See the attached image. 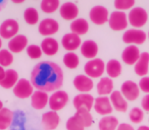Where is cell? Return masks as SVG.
Masks as SVG:
<instances>
[{"mask_svg": "<svg viewBox=\"0 0 149 130\" xmlns=\"http://www.w3.org/2000/svg\"><path fill=\"white\" fill-rule=\"evenodd\" d=\"M141 106H142V109L144 111L149 112V95L143 97L142 101H141Z\"/></svg>", "mask_w": 149, "mask_h": 130, "instance_id": "obj_41", "label": "cell"}, {"mask_svg": "<svg viewBox=\"0 0 149 130\" xmlns=\"http://www.w3.org/2000/svg\"><path fill=\"white\" fill-rule=\"evenodd\" d=\"M63 83V72L60 66L52 61H42L36 64L31 73V83L38 91H56Z\"/></svg>", "mask_w": 149, "mask_h": 130, "instance_id": "obj_1", "label": "cell"}, {"mask_svg": "<svg viewBox=\"0 0 149 130\" xmlns=\"http://www.w3.org/2000/svg\"><path fill=\"white\" fill-rule=\"evenodd\" d=\"M110 103L112 105V108L116 109V111L125 113L128 110V102L124 98L120 91H113L110 94Z\"/></svg>", "mask_w": 149, "mask_h": 130, "instance_id": "obj_19", "label": "cell"}, {"mask_svg": "<svg viewBox=\"0 0 149 130\" xmlns=\"http://www.w3.org/2000/svg\"><path fill=\"white\" fill-rule=\"evenodd\" d=\"M13 112L7 108L0 110V130H5L13 124Z\"/></svg>", "mask_w": 149, "mask_h": 130, "instance_id": "obj_29", "label": "cell"}, {"mask_svg": "<svg viewBox=\"0 0 149 130\" xmlns=\"http://www.w3.org/2000/svg\"><path fill=\"white\" fill-rule=\"evenodd\" d=\"M61 45L63 47V49H65L66 51L74 52L81 47V38H80V36L72 33L65 34L61 39Z\"/></svg>", "mask_w": 149, "mask_h": 130, "instance_id": "obj_14", "label": "cell"}, {"mask_svg": "<svg viewBox=\"0 0 149 130\" xmlns=\"http://www.w3.org/2000/svg\"><path fill=\"white\" fill-rule=\"evenodd\" d=\"M1 109H3V104H2V102L0 101V110Z\"/></svg>", "mask_w": 149, "mask_h": 130, "instance_id": "obj_48", "label": "cell"}, {"mask_svg": "<svg viewBox=\"0 0 149 130\" xmlns=\"http://www.w3.org/2000/svg\"><path fill=\"white\" fill-rule=\"evenodd\" d=\"M93 108L95 112L99 115L102 116H108L112 113V105L110 103L109 98L107 97H98L94 100Z\"/></svg>", "mask_w": 149, "mask_h": 130, "instance_id": "obj_12", "label": "cell"}, {"mask_svg": "<svg viewBox=\"0 0 149 130\" xmlns=\"http://www.w3.org/2000/svg\"><path fill=\"white\" fill-rule=\"evenodd\" d=\"M13 62V55L9 50L1 49L0 50V66L7 67L10 66Z\"/></svg>", "mask_w": 149, "mask_h": 130, "instance_id": "obj_35", "label": "cell"}, {"mask_svg": "<svg viewBox=\"0 0 149 130\" xmlns=\"http://www.w3.org/2000/svg\"><path fill=\"white\" fill-rule=\"evenodd\" d=\"M140 50L138 49L137 46L129 45L123 51L122 59L124 63H126L127 65H135L136 62L138 61L139 57H140Z\"/></svg>", "mask_w": 149, "mask_h": 130, "instance_id": "obj_17", "label": "cell"}, {"mask_svg": "<svg viewBox=\"0 0 149 130\" xmlns=\"http://www.w3.org/2000/svg\"><path fill=\"white\" fill-rule=\"evenodd\" d=\"M34 93V87L26 78L19 79L17 85L13 87V94L17 98L19 99H28V98L32 97Z\"/></svg>", "mask_w": 149, "mask_h": 130, "instance_id": "obj_8", "label": "cell"}, {"mask_svg": "<svg viewBox=\"0 0 149 130\" xmlns=\"http://www.w3.org/2000/svg\"><path fill=\"white\" fill-rule=\"evenodd\" d=\"M41 50L42 53H44L47 56H54L57 54L58 50H59V44L54 38L48 37L42 41L41 43Z\"/></svg>", "mask_w": 149, "mask_h": 130, "instance_id": "obj_23", "label": "cell"}, {"mask_svg": "<svg viewBox=\"0 0 149 130\" xmlns=\"http://www.w3.org/2000/svg\"><path fill=\"white\" fill-rule=\"evenodd\" d=\"M24 19H25L26 23L30 25H37L39 21V13H38L37 9L34 7H29L25 10L24 12Z\"/></svg>", "mask_w": 149, "mask_h": 130, "instance_id": "obj_32", "label": "cell"}, {"mask_svg": "<svg viewBox=\"0 0 149 130\" xmlns=\"http://www.w3.org/2000/svg\"><path fill=\"white\" fill-rule=\"evenodd\" d=\"M137 130H149V127H148V126L143 125V126H140V127H139Z\"/></svg>", "mask_w": 149, "mask_h": 130, "instance_id": "obj_44", "label": "cell"}, {"mask_svg": "<svg viewBox=\"0 0 149 130\" xmlns=\"http://www.w3.org/2000/svg\"><path fill=\"white\" fill-rule=\"evenodd\" d=\"M148 39H149V32H148Z\"/></svg>", "mask_w": 149, "mask_h": 130, "instance_id": "obj_49", "label": "cell"}, {"mask_svg": "<svg viewBox=\"0 0 149 130\" xmlns=\"http://www.w3.org/2000/svg\"><path fill=\"white\" fill-rule=\"evenodd\" d=\"M148 21V13L142 7H135L130 10L128 14V21L134 29L144 27Z\"/></svg>", "mask_w": 149, "mask_h": 130, "instance_id": "obj_3", "label": "cell"}, {"mask_svg": "<svg viewBox=\"0 0 149 130\" xmlns=\"http://www.w3.org/2000/svg\"><path fill=\"white\" fill-rule=\"evenodd\" d=\"M122 64L118 60L116 59H111L107 62V64H105V71L107 73L109 78H116L118 77L122 73Z\"/></svg>", "mask_w": 149, "mask_h": 130, "instance_id": "obj_28", "label": "cell"}, {"mask_svg": "<svg viewBox=\"0 0 149 130\" xmlns=\"http://www.w3.org/2000/svg\"><path fill=\"white\" fill-rule=\"evenodd\" d=\"M28 47V38L25 35H17L8 42V49L11 53H21Z\"/></svg>", "mask_w": 149, "mask_h": 130, "instance_id": "obj_20", "label": "cell"}, {"mask_svg": "<svg viewBox=\"0 0 149 130\" xmlns=\"http://www.w3.org/2000/svg\"><path fill=\"white\" fill-rule=\"evenodd\" d=\"M5 71L6 70H4V67H2V66H0V83L4 79V77H5Z\"/></svg>", "mask_w": 149, "mask_h": 130, "instance_id": "obj_43", "label": "cell"}, {"mask_svg": "<svg viewBox=\"0 0 149 130\" xmlns=\"http://www.w3.org/2000/svg\"><path fill=\"white\" fill-rule=\"evenodd\" d=\"M70 32L78 36H83L89 31V23L85 19H77L70 23Z\"/></svg>", "mask_w": 149, "mask_h": 130, "instance_id": "obj_26", "label": "cell"}, {"mask_svg": "<svg viewBox=\"0 0 149 130\" xmlns=\"http://www.w3.org/2000/svg\"><path fill=\"white\" fill-rule=\"evenodd\" d=\"M135 5V0H116L114 1V7L118 11L128 10L132 8Z\"/></svg>", "mask_w": 149, "mask_h": 130, "instance_id": "obj_38", "label": "cell"}, {"mask_svg": "<svg viewBox=\"0 0 149 130\" xmlns=\"http://www.w3.org/2000/svg\"><path fill=\"white\" fill-rule=\"evenodd\" d=\"M118 126V120L113 116H104L98 124L99 130H116Z\"/></svg>", "mask_w": 149, "mask_h": 130, "instance_id": "obj_30", "label": "cell"}, {"mask_svg": "<svg viewBox=\"0 0 149 130\" xmlns=\"http://www.w3.org/2000/svg\"><path fill=\"white\" fill-rule=\"evenodd\" d=\"M74 85L76 89L79 91L81 94H88L93 89L94 83L92 78H90L86 74H79L74 77Z\"/></svg>", "mask_w": 149, "mask_h": 130, "instance_id": "obj_13", "label": "cell"}, {"mask_svg": "<svg viewBox=\"0 0 149 130\" xmlns=\"http://www.w3.org/2000/svg\"><path fill=\"white\" fill-rule=\"evenodd\" d=\"M59 14L65 21H74L79 14V8L72 2H64L59 7Z\"/></svg>", "mask_w": 149, "mask_h": 130, "instance_id": "obj_15", "label": "cell"}, {"mask_svg": "<svg viewBox=\"0 0 149 130\" xmlns=\"http://www.w3.org/2000/svg\"><path fill=\"white\" fill-rule=\"evenodd\" d=\"M19 25L15 19H5L0 25V38L10 40L17 35H19Z\"/></svg>", "mask_w": 149, "mask_h": 130, "instance_id": "obj_6", "label": "cell"}, {"mask_svg": "<svg viewBox=\"0 0 149 130\" xmlns=\"http://www.w3.org/2000/svg\"><path fill=\"white\" fill-rule=\"evenodd\" d=\"M27 54L31 59H39L42 56L41 47L38 45H30L27 47Z\"/></svg>", "mask_w": 149, "mask_h": 130, "instance_id": "obj_39", "label": "cell"}, {"mask_svg": "<svg viewBox=\"0 0 149 130\" xmlns=\"http://www.w3.org/2000/svg\"><path fill=\"white\" fill-rule=\"evenodd\" d=\"M116 130H135V129H134V127H133L132 125H130V124L122 123V124H118Z\"/></svg>", "mask_w": 149, "mask_h": 130, "instance_id": "obj_42", "label": "cell"}, {"mask_svg": "<svg viewBox=\"0 0 149 130\" xmlns=\"http://www.w3.org/2000/svg\"><path fill=\"white\" fill-rule=\"evenodd\" d=\"M1 48H2V40L0 38V50H1Z\"/></svg>", "mask_w": 149, "mask_h": 130, "instance_id": "obj_47", "label": "cell"}, {"mask_svg": "<svg viewBox=\"0 0 149 130\" xmlns=\"http://www.w3.org/2000/svg\"><path fill=\"white\" fill-rule=\"evenodd\" d=\"M89 17L94 25H102L106 23L109 19V13L107 8H105L102 5H96L93 8H91L89 13Z\"/></svg>", "mask_w": 149, "mask_h": 130, "instance_id": "obj_9", "label": "cell"}, {"mask_svg": "<svg viewBox=\"0 0 149 130\" xmlns=\"http://www.w3.org/2000/svg\"><path fill=\"white\" fill-rule=\"evenodd\" d=\"M66 130H84L85 126H84L83 122L81 121L79 117L76 114L74 116H72L70 118H68V120L66 121Z\"/></svg>", "mask_w": 149, "mask_h": 130, "instance_id": "obj_34", "label": "cell"}, {"mask_svg": "<svg viewBox=\"0 0 149 130\" xmlns=\"http://www.w3.org/2000/svg\"><path fill=\"white\" fill-rule=\"evenodd\" d=\"M17 81H19V73L15 69H8L5 71V77L0 83V85L5 89H13Z\"/></svg>", "mask_w": 149, "mask_h": 130, "instance_id": "obj_27", "label": "cell"}, {"mask_svg": "<svg viewBox=\"0 0 149 130\" xmlns=\"http://www.w3.org/2000/svg\"><path fill=\"white\" fill-rule=\"evenodd\" d=\"M76 115L81 119V121L83 122L84 126L85 127H90L93 123V119H92V116L90 114V111L86 109H80V110H77V113Z\"/></svg>", "mask_w": 149, "mask_h": 130, "instance_id": "obj_36", "label": "cell"}, {"mask_svg": "<svg viewBox=\"0 0 149 130\" xmlns=\"http://www.w3.org/2000/svg\"><path fill=\"white\" fill-rule=\"evenodd\" d=\"M5 4H6V2H5V1H0V10H2L3 7L5 6Z\"/></svg>", "mask_w": 149, "mask_h": 130, "instance_id": "obj_45", "label": "cell"}, {"mask_svg": "<svg viewBox=\"0 0 149 130\" xmlns=\"http://www.w3.org/2000/svg\"><path fill=\"white\" fill-rule=\"evenodd\" d=\"M59 7V0H43L41 2V9L45 13H53Z\"/></svg>", "mask_w": 149, "mask_h": 130, "instance_id": "obj_33", "label": "cell"}, {"mask_svg": "<svg viewBox=\"0 0 149 130\" xmlns=\"http://www.w3.org/2000/svg\"><path fill=\"white\" fill-rule=\"evenodd\" d=\"M59 30V23L53 19H45L39 23L38 31L42 36L48 38L56 34Z\"/></svg>", "mask_w": 149, "mask_h": 130, "instance_id": "obj_11", "label": "cell"}, {"mask_svg": "<svg viewBox=\"0 0 149 130\" xmlns=\"http://www.w3.org/2000/svg\"><path fill=\"white\" fill-rule=\"evenodd\" d=\"M49 102V96L47 93L42 91H36L33 93L31 97L32 107L36 110H42L48 105Z\"/></svg>", "mask_w": 149, "mask_h": 130, "instance_id": "obj_21", "label": "cell"}, {"mask_svg": "<svg viewBox=\"0 0 149 130\" xmlns=\"http://www.w3.org/2000/svg\"><path fill=\"white\" fill-rule=\"evenodd\" d=\"M13 3H23L24 0H13Z\"/></svg>", "mask_w": 149, "mask_h": 130, "instance_id": "obj_46", "label": "cell"}, {"mask_svg": "<svg viewBox=\"0 0 149 130\" xmlns=\"http://www.w3.org/2000/svg\"><path fill=\"white\" fill-rule=\"evenodd\" d=\"M94 98L90 94H79L74 98V106L76 110L86 109L91 111L94 105Z\"/></svg>", "mask_w": 149, "mask_h": 130, "instance_id": "obj_16", "label": "cell"}, {"mask_svg": "<svg viewBox=\"0 0 149 130\" xmlns=\"http://www.w3.org/2000/svg\"><path fill=\"white\" fill-rule=\"evenodd\" d=\"M139 89L145 93L146 95H149V76H144L139 81Z\"/></svg>", "mask_w": 149, "mask_h": 130, "instance_id": "obj_40", "label": "cell"}, {"mask_svg": "<svg viewBox=\"0 0 149 130\" xmlns=\"http://www.w3.org/2000/svg\"><path fill=\"white\" fill-rule=\"evenodd\" d=\"M113 91V81L109 77H102L97 83V93L99 97H106Z\"/></svg>", "mask_w": 149, "mask_h": 130, "instance_id": "obj_25", "label": "cell"}, {"mask_svg": "<svg viewBox=\"0 0 149 130\" xmlns=\"http://www.w3.org/2000/svg\"><path fill=\"white\" fill-rule=\"evenodd\" d=\"M79 56L74 52H68L63 56V64L68 69H76L79 66Z\"/></svg>", "mask_w": 149, "mask_h": 130, "instance_id": "obj_31", "label": "cell"}, {"mask_svg": "<svg viewBox=\"0 0 149 130\" xmlns=\"http://www.w3.org/2000/svg\"><path fill=\"white\" fill-rule=\"evenodd\" d=\"M135 73L139 76H146L149 71V53L143 52L140 54L138 61L135 64Z\"/></svg>", "mask_w": 149, "mask_h": 130, "instance_id": "obj_22", "label": "cell"}, {"mask_svg": "<svg viewBox=\"0 0 149 130\" xmlns=\"http://www.w3.org/2000/svg\"><path fill=\"white\" fill-rule=\"evenodd\" d=\"M129 118H130L131 122H133V123H141L143 121V119H144V112L140 108H133L130 111V113H129Z\"/></svg>", "mask_w": 149, "mask_h": 130, "instance_id": "obj_37", "label": "cell"}, {"mask_svg": "<svg viewBox=\"0 0 149 130\" xmlns=\"http://www.w3.org/2000/svg\"><path fill=\"white\" fill-rule=\"evenodd\" d=\"M146 34L140 29L127 30L123 35V41L128 45H142L146 41Z\"/></svg>", "mask_w": 149, "mask_h": 130, "instance_id": "obj_5", "label": "cell"}, {"mask_svg": "<svg viewBox=\"0 0 149 130\" xmlns=\"http://www.w3.org/2000/svg\"><path fill=\"white\" fill-rule=\"evenodd\" d=\"M120 93L124 96V98L127 101H135L137 98H139L140 95V89L139 85H137L135 81L132 80H127L120 87Z\"/></svg>", "mask_w": 149, "mask_h": 130, "instance_id": "obj_10", "label": "cell"}, {"mask_svg": "<svg viewBox=\"0 0 149 130\" xmlns=\"http://www.w3.org/2000/svg\"><path fill=\"white\" fill-rule=\"evenodd\" d=\"M81 53L87 59H94L98 54V45L95 41L87 40L81 45Z\"/></svg>", "mask_w": 149, "mask_h": 130, "instance_id": "obj_24", "label": "cell"}, {"mask_svg": "<svg viewBox=\"0 0 149 130\" xmlns=\"http://www.w3.org/2000/svg\"><path fill=\"white\" fill-rule=\"evenodd\" d=\"M68 102V95L64 91H56L49 97V105L51 111L57 112L63 109Z\"/></svg>", "mask_w": 149, "mask_h": 130, "instance_id": "obj_7", "label": "cell"}, {"mask_svg": "<svg viewBox=\"0 0 149 130\" xmlns=\"http://www.w3.org/2000/svg\"><path fill=\"white\" fill-rule=\"evenodd\" d=\"M108 25H109L110 29L116 32L124 31V30L127 29V27L129 25L128 15L124 11H118V10L113 11L109 15Z\"/></svg>", "mask_w": 149, "mask_h": 130, "instance_id": "obj_4", "label": "cell"}, {"mask_svg": "<svg viewBox=\"0 0 149 130\" xmlns=\"http://www.w3.org/2000/svg\"><path fill=\"white\" fill-rule=\"evenodd\" d=\"M59 122L60 118L57 112L49 111L42 116V126L45 130H55L59 125Z\"/></svg>", "mask_w": 149, "mask_h": 130, "instance_id": "obj_18", "label": "cell"}, {"mask_svg": "<svg viewBox=\"0 0 149 130\" xmlns=\"http://www.w3.org/2000/svg\"><path fill=\"white\" fill-rule=\"evenodd\" d=\"M84 71L86 75L90 78H98L101 77L102 74L105 71V63L102 59L99 58H94L91 59L85 64L84 66Z\"/></svg>", "mask_w": 149, "mask_h": 130, "instance_id": "obj_2", "label": "cell"}]
</instances>
